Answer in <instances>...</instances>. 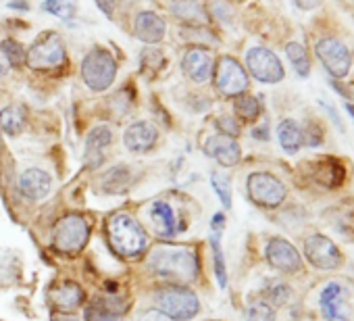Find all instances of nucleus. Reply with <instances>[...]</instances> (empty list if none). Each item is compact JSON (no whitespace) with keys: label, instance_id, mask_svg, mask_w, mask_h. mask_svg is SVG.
I'll list each match as a JSON object with an SVG mask.
<instances>
[{"label":"nucleus","instance_id":"nucleus-1","mask_svg":"<svg viewBox=\"0 0 354 321\" xmlns=\"http://www.w3.org/2000/svg\"><path fill=\"white\" fill-rule=\"evenodd\" d=\"M148 267L160 279L177 284L194 282L198 275V257L184 246H156L148 255Z\"/></svg>","mask_w":354,"mask_h":321},{"label":"nucleus","instance_id":"nucleus-2","mask_svg":"<svg viewBox=\"0 0 354 321\" xmlns=\"http://www.w3.org/2000/svg\"><path fill=\"white\" fill-rule=\"evenodd\" d=\"M106 234H109V242L113 250L119 257L136 259L146 250V234L142 226L125 213H113L109 217Z\"/></svg>","mask_w":354,"mask_h":321},{"label":"nucleus","instance_id":"nucleus-3","mask_svg":"<svg viewBox=\"0 0 354 321\" xmlns=\"http://www.w3.org/2000/svg\"><path fill=\"white\" fill-rule=\"evenodd\" d=\"M154 300L158 311L171 317L173 321H190L201 311L198 296L186 286H165L156 292Z\"/></svg>","mask_w":354,"mask_h":321},{"label":"nucleus","instance_id":"nucleus-4","mask_svg":"<svg viewBox=\"0 0 354 321\" xmlns=\"http://www.w3.org/2000/svg\"><path fill=\"white\" fill-rule=\"evenodd\" d=\"M67 61L65 42L57 32H44L26 53V63L34 71H48L63 67Z\"/></svg>","mask_w":354,"mask_h":321},{"label":"nucleus","instance_id":"nucleus-5","mask_svg":"<svg viewBox=\"0 0 354 321\" xmlns=\"http://www.w3.org/2000/svg\"><path fill=\"white\" fill-rule=\"evenodd\" d=\"M117 75V61L104 48H92L82 63V77L94 92L106 90Z\"/></svg>","mask_w":354,"mask_h":321},{"label":"nucleus","instance_id":"nucleus-6","mask_svg":"<svg viewBox=\"0 0 354 321\" xmlns=\"http://www.w3.org/2000/svg\"><path fill=\"white\" fill-rule=\"evenodd\" d=\"M90 238V226L86 217L82 215H65L57 226L53 234V246L65 255L80 253Z\"/></svg>","mask_w":354,"mask_h":321},{"label":"nucleus","instance_id":"nucleus-7","mask_svg":"<svg viewBox=\"0 0 354 321\" xmlns=\"http://www.w3.org/2000/svg\"><path fill=\"white\" fill-rule=\"evenodd\" d=\"M215 88L221 96L238 98L248 90V75L234 57H221L215 67Z\"/></svg>","mask_w":354,"mask_h":321},{"label":"nucleus","instance_id":"nucleus-8","mask_svg":"<svg viewBox=\"0 0 354 321\" xmlns=\"http://www.w3.org/2000/svg\"><path fill=\"white\" fill-rule=\"evenodd\" d=\"M246 67L254 80L263 84H277L283 80V65L275 53L263 46H254L246 53Z\"/></svg>","mask_w":354,"mask_h":321},{"label":"nucleus","instance_id":"nucleus-9","mask_svg":"<svg viewBox=\"0 0 354 321\" xmlns=\"http://www.w3.org/2000/svg\"><path fill=\"white\" fill-rule=\"evenodd\" d=\"M315 51H317V57L323 63L325 71L331 77L342 80V77L348 75L350 65H352V57H350V51L339 40H335V38H323V40L317 42Z\"/></svg>","mask_w":354,"mask_h":321},{"label":"nucleus","instance_id":"nucleus-10","mask_svg":"<svg viewBox=\"0 0 354 321\" xmlns=\"http://www.w3.org/2000/svg\"><path fill=\"white\" fill-rule=\"evenodd\" d=\"M246 188L250 199L267 209H275L286 201V186L271 174H252Z\"/></svg>","mask_w":354,"mask_h":321},{"label":"nucleus","instance_id":"nucleus-11","mask_svg":"<svg viewBox=\"0 0 354 321\" xmlns=\"http://www.w3.org/2000/svg\"><path fill=\"white\" fill-rule=\"evenodd\" d=\"M304 255L310 261V265L319 269H337L342 265V255L337 246L321 234H315L304 242Z\"/></svg>","mask_w":354,"mask_h":321},{"label":"nucleus","instance_id":"nucleus-12","mask_svg":"<svg viewBox=\"0 0 354 321\" xmlns=\"http://www.w3.org/2000/svg\"><path fill=\"white\" fill-rule=\"evenodd\" d=\"M265 255H267V261H269L275 269H279V271H283V273H296V271H300V267H302V261H300L298 250H296L288 240H283V238H273V240L267 244Z\"/></svg>","mask_w":354,"mask_h":321},{"label":"nucleus","instance_id":"nucleus-13","mask_svg":"<svg viewBox=\"0 0 354 321\" xmlns=\"http://www.w3.org/2000/svg\"><path fill=\"white\" fill-rule=\"evenodd\" d=\"M205 152L215 158L219 165L223 167H234L240 163V146L234 138L230 136H223V134H217V136H211L207 142H205Z\"/></svg>","mask_w":354,"mask_h":321},{"label":"nucleus","instance_id":"nucleus-14","mask_svg":"<svg viewBox=\"0 0 354 321\" xmlns=\"http://www.w3.org/2000/svg\"><path fill=\"white\" fill-rule=\"evenodd\" d=\"M182 69L184 73L196 82V84H205L211 80L213 73V59L205 48H190L184 59H182Z\"/></svg>","mask_w":354,"mask_h":321},{"label":"nucleus","instance_id":"nucleus-15","mask_svg":"<svg viewBox=\"0 0 354 321\" xmlns=\"http://www.w3.org/2000/svg\"><path fill=\"white\" fill-rule=\"evenodd\" d=\"M156 138V127L148 121H136L123 134V142L131 152H148L154 146Z\"/></svg>","mask_w":354,"mask_h":321},{"label":"nucleus","instance_id":"nucleus-16","mask_svg":"<svg viewBox=\"0 0 354 321\" xmlns=\"http://www.w3.org/2000/svg\"><path fill=\"white\" fill-rule=\"evenodd\" d=\"M111 142H113V131L106 125H98L88 134V138H86V163L90 169L100 167L102 158H104V150L111 146Z\"/></svg>","mask_w":354,"mask_h":321},{"label":"nucleus","instance_id":"nucleus-17","mask_svg":"<svg viewBox=\"0 0 354 321\" xmlns=\"http://www.w3.org/2000/svg\"><path fill=\"white\" fill-rule=\"evenodd\" d=\"M50 188H53V180L42 169H36V167L34 169H28L19 178V190L30 201H42V199H46L48 192H50Z\"/></svg>","mask_w":354,"mask_h":321},{"label":"nucleus","instance_id":"nucleus-18","mask_svg":"<svg viewBox=\"0 0 354 321\" xmlns=\"http://www.w3.org/2000/svg\"><path fill=\"white\" fill-rule=\"evenodd\" d=\"M133 36L146 44H156L165 38V21L156 13H140L133 21Z\"/></svg>","mask_w":354,"mask_h":321},{"label":"nucleus","instance_id":"nucleus-19","mask_svg":"<svg viewBox=\"0 0 354 321\" xmlns=\"http://www.w3.org/2000/svg\"><path fill=\"white\" fill-rule=\"evenodd\" d=\"M223 223H225V217L221 213L215 215L213 223H211V248H213V257H215V275H217V284L221 290L227 288V271H225V259H223V250H221Z\"/></svg>","mask_w":354,"mask_h":321},{"label":"nucleus","instance_id":"nucleus-20","mask_svg":"<svg viewBox=\"0 0 354 321\" xmlns=\"http://www.w3.org/2000/svg\"><path fill=\"white\" fill-rule=\"evenodd\" d=\"M82 300H84V290L75 282H63V284H59L57 288L50 290V302L57 309H61V313L80 306Z\"/></svg>","mask_w":354,"mask_h":321},{"label":"nucleus","instance_id":"nucleus-21","mask_svg":"<svg viewBox=\"0 0 354 321\" xmlns=\"http://www.w3.org/2000/svg\"><path fill=\"white\" fill-rule=\"evenodd\" d=\"M171 13L190 26H205L209 21V13L207 9H203L198 0H175L171 5Z\"/></svg>","mask_w":354,"mask_h":321},{"label":"nucleus","instance_id":"nucleus-22","mask_svg":"<svg viewBox=\"0 0 354 321\" xmlns=\"http://www.w3.org/2000/svg\"><path fill=\"white\" fill-rule=\"evenodd\" d=\"M150 219L156 223V232L162 238H171L177 232V221H175V213L171 209L169 203L165 201H156L150 207Z\"/></svg>","mask_w":354,"mask_h":321},{"label":"nucleus","instance_id":"nucleus-23","mask_svg":"<svg viewBox=\"0 0 354 321\" xmlns=\"http://www.w3.org/2000/svg\"><path fill=\"white\" fill-rule=\"evenodd\" d=\"M339 300H342L339 284H335V282L327 284L321 294V311L327 321H346V315L339 311Z\"/></svg>","mask_w":354,"mask_h":321},{"label":"nucleus","instance_id":"nucleus-24","mask_svg":"<svg viewBox=\"0 0 354 321\" xmlns=\"http://www.w3.org/2000/svg\"><path fill=\"white\" fill-rule=\"evenodd\" d=\"M277 138H279V144L281 148L288 152V154H294L300 150V144H302V129L300 125L294 121V119H283L277 127Z\"/></svg>","mask_w":354,"mask_h":321},{"label":"nucleus","instance_id":"nucleus-25","mask_svg":"<svg viewBox=\"0 0 354 321\" xmlns=\"http://www.w3.org/2000/svg\"><path fill=\"white\" fill-rule=\"evenodd\" d=\"M344 176H346V172L335 158H321L319 169H317L319 182H323L329 188H335L344 182Z\"/></svg>","mask_w":354,"mask_h":321},{"label":"nucleus","instance_id":"nucleus-26","mask_svg":"<svg viewBox=\"0 0 354 321\" xmlns=\"http://www.w3.org/2000/svg\"><path fill=\"white\" fill-rule=\"evenodd\" d=\"M129 169L125 167V165H121V167H113V169H109L106 174H104V178H102V182H100V188L106 192V194H119V192H123L125 188H127V184H129Z\"/></svg>","mask_w":354,"mask_h":321},{"label":"nucleus","instance_id":"nucleus-27","mask_svg":"<svg viewBox=\"0 0 354 321\" xmlns=\"http://www.w3.org/2000/svg\"><path fill=\"white\" fill-rule=\"evenodd\" d=\"M24 123H26V117L19 107H7L0 111V129L3 131L17 136L24 129Z\"/></svg>","mask_w":354,"mask_h":321},{"label":"nucleus","instance_id":"nucleus-28","mask_svg":"<svg viewBox=\"0 0 354 321\" xmlns=\"http://www.w3.org/2000/svg\"><path fill=\"white\" fill-rule=\"evenodd\" d=\"M286 53H288V59H290L294 71H296L300 77H306V75L310 73V61H308V55H306L304 46L298 44V42H290V44L286 46Z\"/></svg>","mask_w":354,"mask_h":321},{"label":"nucleus","instance_id":"nucleus-29","mask_svg":"<svg viewBox=\"0 0 354 321\" xmlns=\"http://www.w3.org/2000/svg\"><path fill=\"white\" fill-rule=\"evenodd\" d=\"M234 109H236V113H238L244 121H254V119L261 115V102H259L254 96H248V94L238 96Z\"/></svg>","mask_w":354,"mask_h":321},{"label":"nucleus","instance_id":"nucleus-30","mask_svg":"<svg viewBox=\"0 0 354 321\" xmlns=\"http://www.w3.org/2000/svg\"><path fill=\"white\" fill-rule=\"evenodd\" d=\"M42 9L46 13H53L59 19H71L75 15V11H77L73 0H44Z\"/></svg>","mask_w":354,"mask_h":321},{"label":"nucleus","instance_id":"nucleus-31","mask_svg":"<svg viewBox=\"0 0 354 321\" xmlns=\"http://www.w3.org/2000/svg\"><path fill=\"white\" fill-rule=\"evenodd\" d=\"M162 65H165V57H162L160 51H156V48H144V51H142V55H140L142 73L154 75Z\"/></svg>","mask_w":354,"mask_h":321},{"label":"nucleus","instance_id":"nucleus-32","mask_svg":"<svg viewBox=\"0 0 354 321\" xmlns=\"http://www.w3.org/2000/svg\"><path fill=\"white\" fill-rule=\"evenodd\" d=\"M0 53L7 57L11 67H19L21 63H26V51L17 40H11V38L0 40Z\"/></svg>","mask_w":354,"mask_h":321},{"label":"nucleus","instance_id":"nucleus-33","mask_svg":"<svg viewBox=\"0 0 354 321\" xmlns=\"http://www.w3.org/2000/svg\"><path fill=\"white\" fill-rule=\"evenodd\" d=\"M86 321H123V315L106 309L100 302H94L86 309Z\"/></svg>","mask_w":354,"mask_h":321},{"label":"nucleus","instance_id":"nucleus-34","mask_svg":"<svg viewBox=\"0 0 354 321\" xmlns=\"http://www.w3.org/2000/svg\"><path fill=\"white\" fill-rule=\"evenodd\" d=\"M246 321H275V311L269 302H252L246 311Z\"/></svg>","mask_w":354,"mask_h":321},{"label":"nucleus","instance_id":"nucleus-35","mask_svg":"<svg viewBox=\"0 0 354 321\" xmlns=\"http://www.w3.org/2000/svg\"><path fill=\"white\" fill-rule=\"evenodd\" d=\"M211 184H213V188H215V192H217L221 205H223L225 209H230V207H232V184H230V180H227L225 176L213 174V176H211Z\"/></svg>","mask_w":354,"mask_h":321},{"label":"nucleus","instance_id":"nucleus-36","mask_svg":"<svg viewBox=\"0 0 354 321\" xmlns=\"http://www.w3.org/2000/svg\"><path fill=\"white\" fill-rule=\"evenodd\" d=\"M267 300L273 304V306H281V304H286L288 300H290V288L286 286V284H281V282H277V284H271L269 288H267Z\"/></svg>","mask_w":354,"mask_h":321},{"label":"nucleus","instance_id":"nucleus-37","mask_svg":"<svg viewBox=\"0 0 354 321\" xmlns=\"http://www.w3.org/2000/svg\"><path fill=\"white\" fill-rule=\"evenodd\" d=\"M209 15L211 17H217L221 21H230L232 19V9L227 7L225 0H209Z\"/></svg>","mask_w":354,"mask_h":321},{"label":"nucleus","instance_id":"nucleus-38","mask_svg":"<svg viewBox=\"0 0 354 321\" xmlns=\"http://www.w3.org/2000/svg\"><path fill=\"white\" fill-rule=\"evenodd\" d=\"M217 127L221 129L223 136H230V138H236L240 134V127H238L236 119L234 117H227V115H223V117L217 119Z\"/></svg>","mask_w":354,"mask_h":321},{"label":"nucleus","instance_id":"nucleus-39","mask_svg":"<svg viewBox=\"0 0 354 321\" xmlns=\"http://www.w3.org/2000/svg\"><path fill=\"white\" fill-rule=\"evenodd\" d=\"M302 142H306L308 146H319L321 142H323V131H321V127L319 125H306V129L302 131Z\"/></svg>","mask_w":354,"mask_h":321},{"label":"nucleus","instance_id":"nucleus-40","mask_svg":"<svg viewBox=\"0 0 354 321\" xmlns=\"http://www.w3.org/2000/svg\"><path fill=\"white\" fill-rule=\"evenodd\" d=\"M96 5H98V9H100L106 17H113L115 9H117V5H119V0H96Z\"/></svg>","mask_w":354,"mask_h":321},{"label":"nucleus","instance_id":"nucleus-41","mask_svg":"<svg viewBox=\"0 0 354 321\" xmlns=\"http://www.w3.org/2000/svg\"><path fill=\"white\" fill-rule=\"evenodd\" d=\"M138 321H173V319L167 317V315L160 313V311H146L144 315H140Z\"/></svg>","mask_w":354,"mask_h":321},{"label":"nucleus","instance_id":"nucleus-42","mask_svg":"<svg viewBox=\"0 0 354 321\" xmlns=\"http://www.w3.org/2000/svg\"><path fill=\"white\" fill-rule=\"evenodd\" d=\"M296 3V7L298 9H302V11H310V9H315L317 5H319V0H294Z\"/></svg>","mask_w":354,"mask_h":321},{"label":"nucleus","instance_id":"nucleus-43","mask_svg":"<svg viewBox=\"0 0 354 321\" xmlns=\"http://www.w3.org/2000/svg\"><path fill=\"white\" fill-rule=\"evenodd\" d=\"M252 136H254L257 140H269V129H267V125L257 127V129L252 131Z\"/></svg>","mask_w":354,"mask_h":321},{"label":"nucleus","instance_id":"nucleus-44","mask_svg":"<svg viewBox=\"0 0 354 321\" xmlns=\"http://www.w3.org/2000/svg\"><path fill=\"white\" fill-rule=\"evenodd\" d=\"M321 104H323V107H325V109L329 111V115H331V121H333V123H335V125H337V127L342 129V123H339V117H337V113L333 111V107H331V104H327V102H323V100H321Z\"/></svg>","mask_w":354,"mask_h":321},{"label":"nucleus","instance_id":"nucleus-45","mask_svg":"<svg viewBox=\"0 0 354 321\" xmlns=\"http://www.w3.org/2000/svg\"><path fill=\"white\" fill-rule=\"evenodd\" d=\"M9 7H11V9H21V11H28V9H30L26 3H9Z\"/></svg>","mask_w":354,"mask_h":321},{"label":"nucleus","instance_id":"nucleus-46","mask_svg":"<svg viewBox=\"0 0 354 321\" xmlns=\"http://www.w3.org/2000/svg\"><path fill=\"white\" fill-rule=\"evenodd\" d=\"M53 321H75V319H67V315L59 313V315H55V317H53Z\"/></svg>","mask_w":354,"mask_h":321},{"label":"nucleus","instance_id":"nucleus-47","mask_svg":"<svg viewBox=\"0 0 354 321\" xmlns=\"http://www.w3.org/2000/svg\"><path fill=\"white\" fill-rule=\"evenodd\" d=\"M7 71H9V67H7V65H5L3 61H0V75H5Z\"/></svg>","mask_w":354,"mask_h":321},{"label":"nucleus","instance_id":"nucleus-48","mask_svg":"<svg viewBox=\"0 0 354 321\" xmlns=\"http://www.w3.org/2000/svg\"><path fill=\"white\" fill-rule=\"evenodd\" d=\"M346 111L354 117V104H350V102H348V104H346Z\"/></svg>","mask_w":354,"mask_h":321},{"label":"nucleus","instance_id":"nucleus-49","mask_svg":"<svg viewBox=\"0 0 354 321\" xmlns=\"http://www.w3.org/2000/svg\"><path fill=\"white\" fill-rule=\"evenodd\" d=\"M238 3H244V0H238Z\"/></svg>","mask_w":354,"mask_h":321}]
</instances>
